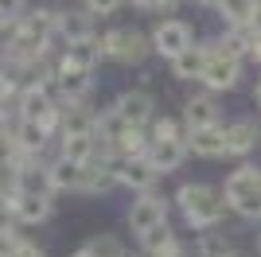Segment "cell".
Returning <instances> with one entry per match:
<instances>
[{
    "mask_svg": "<svg viewBox=\"0 0 261 257\" xmlns=\"http://www.w3.org/2000/svg\"><path fill=\"white\" fill-rule=\"evenodd\" d=\"M12 257H47V249L35 242V238H23L20 234V242H16V249H12Z\"/></svg>",
    "mask_w": 261,
    "mask_h": 257,
    "instance_id": "28",
    "label": "cell"
},
{
    "mask_svg": "<svg viewBox=\"0 0 261 257\" xmlns=\"http://www.w3.org/2000/svg\"><path fill=\"white\" fill-rule=\"evenodd\" d=\"M125 257H137V253H125Z\"/></svg>",
    "mask_w": 261,
    "mask_h": 257,
    "instance_id": "41",
    "label": "cell"
},
{
    "mask_svg": "<svg viewBox=\"0 0 261 257\" xmlns=\"http://www.w3.org/2000/svg\"><path fill=\"white\" fill-rule=\"evenodd\" d=\"M250 8L253 0H215V12L230 32H250Z\"/></svg>",
    "mask_w": 261,
    "mask_h": 257,
    "instance_id": "24",
    "label": "cell"
},
{
    "mask_svg": "<svg viewBox=\"0 0 261 257\" xmlns=\"http://www.w3.org/2000/svg\"><path fill=\"white\" fill-rule=\"evenodd\" d=\"M246 63L261 66V32H250V47H246Z\"/></svg>",
    "mask_w": 261,
    "mask_h": 257,
    "instance_id": "32",
    "label": "cell"
},
{
    "mask_svg": "<svg viewBox=\"0 0 261 257\" xmlns=\"http://www.w3.org/2000/svg\"><path fill=\"white\" fill-rule=\"evenodd\" d=\"M148 43H152V51L160 55V59H175L179 51H187V47L195 43V28L187 20H160L156 32L148 35Z\"/></svg>",
    "mask_w": 261,
    "mask_h": 257,
    "instance_id": "5",
    "label": "cell"
},
{
    "mask_svg": "<svg viewBox=\"0 0 261 257\" xmlns=\"http://www.w3.org/2000/svg\"><path fill=\"white\" fill-rule=\"evenodd\" d=\"M187 144H179V140H152L148 144V152H144V160H148V168L156 171V175H172V171H179L187 164Z\"/></svg>",
    "mask_w": 261,
    "mask_h": 257,
    "instance_id": "15",
    "label": "cell"
},
{
    "mask_svg": "<svg viewBox=\"0 0 261 257\" xmlns=\"http://www.w3.org/2000/svg\"><path fill=\"white\" fill-rule=\"evenodd\" d=\"M187 125V133H195V128H211V125H222V106H218L215 94H191L184 101V117H179Z\"/></svg>",
    "mask_w": 261,
    "mask_h": 257,
    "instance_id": "11",
    "label": "cell"
},
{
    "mask_svg": "<svg viewBox=\"0 0 261 257\" xmlns=\"http://www.w3.org/2000/svg\"><path fill=\"white\" fill-rule=\"evenodd\" d=\"M253 106L261 109V78H257V82H253Z\"/></svg>",
    "mask_w": 261,
    "mask_h": 257,
    "instance_id": "36",
    "label": "cell"
},
{
    "mask_svg": "<svg viewBox=\"0 0 261 257\" xmlns=\"http://www.w3.org/2000/svg\"><path fill=\"white\" fill-rule=\"evenodd\" d=\"M242 59H230V55H211L207 70H203V78L199 82L207 86V94H226V90H234V86L242 82Z\"/></svg>",
    "mask_w": 261,
    "mask_h": 257,
    "instance_id": "10",
    "label": "cell"
},
{
    "mask_svg": "<svg viewBox=\"0 0 261 257\" xmlns=\"http://www.w3.org/2000/svg\"><path fill=\"white\" fill-rule=\"evenodd\" d=\"M148 137L152 140H179V144H187V125L175 117H160L156 113L152 121H148Z\"/></svg>",
    "mask_w": 261,
    "mask_h": 257,
    "instance_id": "25",
    "label": "cell"
},
{
    "mask_svg": "<svg viewBox=\"0 0 261 257\" xmlns=\"http://www.w3.org/2000/svg\"><path fill=\"white\" fill-rule=\"evenodd\" d=\"M98 39H101V59H113L121 66H141L152 51V43L144 39L141 28H109Z\"/></svg>",
    "mask_w": 261,
    "mask_h": 257,
    "instance_id": "3",
    "label": "cell"
},
{
    "mask_svg": "<svg viewBox=\"0 0 261 257\" xmlns=\"http://www.w3.org/2000/svg\"><path fill=\"white\" fill-rule=\"evenodd\" d=\"M168 214H172L168 195L152 187V191H141L129 203V211H125V226L133 230V238H141V234H148V230H156V226H164V222H168Z\"/></svg>",
    "mask_w": 261,
    "mask_h": 257,
    "instance_id": "4",
    "label": "cell"
},
{
    "mask_svg": "<svg viewBox=\"0 0 261 257\" xmlns=\"http://www.w3.org/2000/svg\"><path fill=\"white\" fill-rule=\"evenodd\" d=\"M179 0H160V12H168V8H175Z\"/></svg>",
    "mask_w": 261,
    "mask_h": 257,
    "instance_id": "38",
    "label": "cell"
},
{
    "mask_svg": "<svg viewBox=\"0 0 261 257\" xmlns=\"http://www.w3.org/2000/svg\"><path fill=\"white\" fill-rule=\"evenodd\" d=\"M86 249H90L94 257H125V253H129V249H125V242H121L117 234H94V238L86 242Z\"/></svg>",
    "mask_w": 261,
    "mask_h": 257,
    "instance_id": "26",
    "label": "cell"
},
{
    "mask_svg": "<svg viewBox=\"0 0 261 257\" xmlns=\"http://www.w3.org/2000/svg\"><path fill=\"white\" fill-rule=\"evenodd\" d=\"M86 35H98L94 32V16L86 8H63L59 12V23H55V43H78Z\"/></svg>",
    "mask_w": 261,
    "mask_h": 257,
    "instance_id": "19",
    "label": "cell"
},
{
    "mask_svg": "<svg viewBox=\"0 0 261 257\" xmlns=\"http://www.w3.org/2000/svg\"><path fill=\"white\" fill-rule=\"evenodd\" d=\"M16 242H20V226L16 230H0V257H12Z\"/></svg>",
    "mask_w": 261,
    "mask_h": 257,
    "instance_id": "31",
    "label": "cell"
},
{
    "mask_svg": "<svg viewBox=\"0 0 261 257\" xmlns=\"http://www.w3.org/2000/svg\"><path fill=\"white\" fill-rule=\"evenodd\" d=\"M175 211H179V218H184L195 234L199 230H215V226H222L230 218L222 187H215V183H207V179L179 183V191H175Z\"/></svg>",
    "mask_w": 261,
    "mask_h": 257,
    "instance_id": "1",
    "label": "cell"
},
{
    "mask_svg": "<svg viewBox=\"0 0 261 257\" xmlns=\"http://www.w3.org/2000/svg\"><path fill=\"white\" fill-rule=\"evenodd\" d=\"M250 32H261V0H253L250 8Z\"/></svg>",
    "mask_w": 261,
    "mask_h": 257,
    "instance_id": "33",
    "label": "cell"
},
{
    "mask_svg": "<svg viewBox=\"0 0 261 257\" xmlns=\"http://www.w3.org/2000/svg\"><path fill=\"white\" fill-rule=\"evenodd\" d=\"M257 253H261V230H257Z\"/></svg>",
    "mask_w": 261,
    "mask_h": 257,
    "instance_id": "40",
    "label": "cell"
},
{
    "mask_svg": "<svg viewBox=\"0 0 261 257\" xmlns=\"http://www.w3.org/2000/svg\"><path fill=\"white\" fill-rule=\"evenodd\" d=\"M12 121H16V117H8V113H0V140H4V137H12Z\"/></svg>",
    "mask_w": 261,
    "mask_h": 257,
    "instance_id": "35",
    "label": "cell"
},
{
    "mask_svg": "<svg viewBox=\"0 0 261 257\" xmlns=\"http://www.w3.org/2000/svg\"><path fill=\"white\" fill-rule=\"evenodd\" d=\"M98 137L94 133H82V137H59V144H55V156H63V160H74V164H90L98 160Z\"/></svg>",
    "mask_w": 261,
    "mask_h": 257,
    "instance_id": "22",
    "label": "cell"
},
{
    "mask_svg": "<svg viewBox=\"0 0 261 257\" xmlns=\"http://www.w3.org/2000/svg\"><path fill=\"white\" fill-rule=\"evenodd\" d=\"M222 125H226V121H222ZM222 125L187 133V152L199 156V160H226V128Z\"/></svg>",
    "mask_w": 261,
    "mask_h": 257,
    "instance_id": "17",
    "label": "cell"
},
{
    "mask_svg": "<svg viewBox=\"0 0 261 257\" xmlns=\"http://www.w3.org/2000/svg\"><path fill=\"white\" fill-rule=\"evenodd\" d=\"M137 12H160V0H129Z\"/></svg>",
    "mask_w": 261,
    "mask_h": 257,
    "instance_id": "34",
    "label": "cell"
},
{
    "mask_svg": "<svg viewBox=\"0 0 261 257\" xmlns=\"http://www.w3.org/2000/svg\"><path fill=\"white\" fill-rule=\"evenodd\" d=\"M98 128V109L90 101H74V106H63V125H59V137H82V133H94ZM98 137V133H94Z\"/></svg>",
    "mask_w": 261,
    "mask_h": 257,
    "instance_id": "20",
    "label": "cell"
},
{
    "mask_svg": "<svg viewBox=\"0 0 261 257\" xmlns=\"http://www.w3.org/2000/svg\"><path fill=\"white\" fill-rule=\"evenodd\" d=\"M195 4H203V8H207V4H211V8H215V0H195Z\"/></svg>",
    "mask_w": 261,
    "mask_h": 257,
    "instance_id": "39",
    "label": "cell"
},
{
    "mask_svg": "<svg viewBox=\"0 0 261 257\" xmlns=\"http://www.w3.org/2000/svg\"><path fill=\"white\" fill-rule=\"evenodd\" d=\"M55 97L63 106L90 101L94 97V70H78V66H55Z\"/></svg>",
    "mask_w": 261,
    "mask_h": 257,
    "instance_id": "6",
    "label": "cell"
},
{
    "mask_svg": "<svg viewBox=\"0 0 261 257\" xmlns=\"http://www.w3.org/2000/svg\"><path fill=\"white\" fill-rule=\"evenodd\" d=\"M101 63V39L98 35H86L78 43H66L63 51L55 55V66H78V70H98Z\"/></svg>",
    "mask_w": 261,
    "mask_h": 257,
    "instance_id": "16",
    "label": "cell"
},
{
    "mask_svg": "<svg viewBox=\"0 0 261 257\" xmlns=\"http://www.w3.org/2000/svg\"><path fill=\"white\" fill-rule=\"evenodd\" d=\"M121 4H125V0H82V8H86L94 20H101V16H113Z\"/></svg>",
    "mask_w": 261,
    "mask_h": 257,
    "instance_id": "27",
    "label": "cell"
},
{
    "mask_svg": "<svg viewBox=\"0 0 261 257\" xmlns=\"http://www.w3.org/2000/svg\"><path fill=\"white\" fill-rule=\"evenodd\" d=\"M226 257H257V253H246V249H238V246H234V249H230Z\"/></svg>",
    "mask_w": 261,
    "mask_h": 257,
    "instance_id": "37",
    "label": "cell"
},
{
    "mask_svg": "<svg viewBox=\"0 0 261 257\" xmlns=\"http://www.w3.org/2000/svg\"><path fill=\"white\" fill-rule=\"evenodd\" d=\"M28 8H32L28 0H0V20H20Z\"/></svg>",
    "mask_w": 261,
    "mask_h": 257,
    "instance_id": "29",
    "label": "cell"
},
{
    "mask_svg": "<svg viewBox=\"0 0 261 257\" xmlns=\"http://www.w3.org/2000/svg\"><path fill=\"white\" fill-rule=\"evenodd\" d=\"M230 249H234V238H230L222 226H215V230H199L195 242H191V253H195V257H226Z\"/></svg>",
    "mask_w": 261,
    "mask_h": 257,
    "instance_id": "23",
    "label": "cell"
},
{
    "mask_svg": "<svg viewBox=\"0 0 261 257\" xmlns=\"http://www.w3.org/2000/svg\"><path fill=\"white\" fill-rule=\"evenodd\" d=\"M113 179H117V187L141 195V191H152L160 183V175L148 168V160H117L113 156Z\"/></svg>",
    "mask_w": 261,
    "mask_h": 257,
    "instance_id": "14",
    "label": "cell"
},
{
    "mask_svg": "<svg viewBox=\"0 0 261 257\" xmlns=\"http://www.w3.org/2000/svg\"><path fill=\"white\" fill-rule=\"evenodd\" d=\"M117 187L113 179V160H90L82 164V179H78V195H86V199H101Z\"/></svg>",
    "mask_w": 261,
    "mask_h": 257,
    "instance_id": "18",
    "label": "cell"
},
{
    "mask_svg": "<svg viewBox=\"0 0 261 257\" xmlns=\"http://www.w3.org/2000/svg\"><path fill=\"white\" fill-rule=\"evenodd\" d=\"M55 218V195L20 191L16 195V226H47Z\"/></svg>",
    "mask_w": 261,
    "mask_h": 257,
    "instance_id": "12",
    "label": "cell"
},
{
    "mask_svg": "<svg viewBox=\"0 0 261 257\" xmlns=\"http://www.w3.org/2000/svg\"><path fill=\"white\" fill-rule=\"evenodd\" d=\"M222 128H226V156L234 160H250V152L261 148V125L253 117H234Z\"/></svg>",
    "mask_w": 261,
    "mask_h": 257,
    "instance_id": "8",
    "label": "cell"
},
{
    "mask_svg": "<svg viewBox=\"0 0 261 257\" xmlns=\"http://www.w3.org/2000/svg\"><path fill=\"white\" fill-rule=\"evenodd\" d=\"M207 63H211V47L207 43H191L187 51L168 59V74H172L175 82H199L203 70H207Z\"/></svg>",
    "mask_w": 261,
    "mask_h": 257,
    "instance_id": "13",
    "label": "cell"
},
{
    "mask_svg": "<svg viewBox=\"0 0 261 257\" xmlns=\"http://www.w3.org/2000/svg\"><path fill=\"white\" fill-rule=\"evenodd\" d=\"M109 106L117 109L121 117L129 121V125H141V128H148V121L156 117V97L144 90V86H133V90H121Z\"/></svg>",
    "mask_w": 261,
    "mask_h": 257,
    "instance_id": "7",
    "label": "cell"
},
{
    "mask_svg": "<svg viewBox=\"0 0 261 257\" xmlns=\"http://www.w3.org/2000/svg\"><path fill=\"white\" fill-rule=\"evenodd\" d=\"M47 175H51V191L55 195H78V179H82V164L51 156L47 160Z\"/></svg>",
    "mask_w": 261,
    "mask_h": 257,
    "instance_id": "21",
    "label": "cell"
},
{
    "mask_svg": "<svg viewBox=\"0 0 261 257\" xmlns=\"http://www.w3.org/2000/svg\"><path fill=\"white\" fill-rule=\"evenodd\" d=\"M222 199L230 214H238L246 222H261V164L242 160L238 168H230L222 179Z\"/></svg>",
    "mask_w": 261,
    "mask_h": 257,
    "instance_id": "2",
    "label": "cell"
},
{
    "mask_svg": "<svg viewBox=\"0 0 261 257\" xmlns=\"http://www.w3.org/2000/svg\"><path fill=\"white\" fill-rule=\"evenodd\" d=\"M16 32H20V20H0V55H4V51L12 47Z\"/></svg>",
    "mask_w": 261,
    "mask_h": 257,
    "instance_id": "30",
    "label": "cell"
},
{
    "mask_svg": "<svg viewBox=\"0 0 261 257\" xmlns=\"http://www.w3.org/2000/svg\"><path fill=\"white\" fill-rule=\"evenodd\" d=\"M137 242H141L144 257H191V246L172 230V222H164V226H156V230H148V234H141Z\"/></svg>",
    "mask_w": 261,
    "mask_h": 257,
    "instance_id": "9",
    "label": "cell"
}]
</instances>
